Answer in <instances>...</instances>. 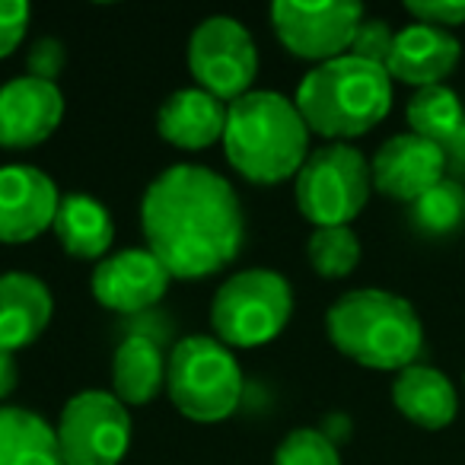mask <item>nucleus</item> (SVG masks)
<instances>
[{"mask_svg":"<svg viewBox=\"0 0 465 465\" xmlns=\"http://www.w3.org/2000/svg\"><path fill=\"white\" fill-rule=\"evenodd\" d=\"M112 386L122 405H147L166 386V357L147 335H131L118 344L112 361Z\"/></svg>","mask_w":465,"mask_h":465,"instance_id":"412c9836","label":"nucleus"},{"mask_svg":"<svg viewBox=\"0 0 465 465\" xmlns=\"http://www.w3.org/2000/svg\"><path fill=\"white\" fill-rule=\"evenodd\" d=\"M312 134L348 141L382 122L392 109V77L386 67L341 54L312 67L293 99Z\"/></svg>","mask_w":465,"mask_h":465,"instance_id":"7ed1b4c3","label":"nucleus"},{"mask_svg":"<svg viewBox=\"0 0 465 465\" xmlns=\"http://www.w3.org/2000/svg\"><path fill=\"white\" fill-rule=\"evenodd\" d=\"M61 194L35 166H0V242L16 246L54 226Z\"/></svg>","mask_w":465,"mask_h":465,"instance_id":"f8f14e48","label":"nucleus"},{"mask_svg":"<svg viewBox=\"0 0 465 465\" xmlns=\"http://www.w3.org/2000/svg\"><path fill=\"white\" fill-rule=\"evenodd\" d=\"M141 226L147 249L179 281L217 274L246 242V213L232 185L194 163L169 166L150 182Z\"/></svg>","mask_w":465,"mask_h":465,"instance_id":"f257e3e1","label":"nucleus"},{"mask_svg":"<svg viewBox=\"0 0 465 465\" xmlns=\"http://www.w3.org/2000/svg\"><path fill=\"white\" fill-rule=\"evenodd\" d=\"M16 380H20V367H16L14 354H4V351H0V401L14 392Z\"/></svg>","mask_w":465,"mask_h":465,"instance_id":"7c9ffc66","label":"nucleus"},{"mask_svg":"<svg viewBox=\"0 0 465 465\" xmlns=\"http://www.w3.org/2000/svg\"><path fill=\"white\" fill-rule=\"evenodd\" d=\"M462 185H465V179H462Z\"/></svg>","mask_w":465,"mask_h":465,"instance_id":"2f4dec72","label":"nucleus"},{"mask_svg":"<svg viewBox=\"0 0 465 465\" xmlns=\"http://www.w3.org/2000/svg\"><path fill=\"white\" fill-rule=\"evenodd\" d=\"M52 312V291L35 274H0V351L4 354H14V351L33 344L48 329Z\"/></svg>","mask_w":465,"mask_h":465,"instance_id":"dca6fc26","label":"nucleus"},{"mask_svg":"<svg viewBox=\"0 0 465 465\" xmlns=\"http://www.w3.org/2000/svg\"><path fill=\"white\" fill-rule=\"evenodd\" d=\"M188 71L198 90L220 103H236L252 93L259 52L249 29L232 16H211L188 39Z\"/></svg>","mask_w":465,"mask_h":465,"instance_id":"6e6552de","label":"nucleus"},{"mask_svg":"<svg viewBox=\"0 0 465 465\" xmlns=\"http://www.w3.org/2000/svg\"><path fill=\"white\" fill-rule=\"evenodd\" d=\"M166 392L185 418L217 424L242 399V370L223 341L188 335L166 357Z\"/></svg>","mask_w":465,"mask_h":465,"instance_id":"39448f33","label":"nucleus"},{"mask_svg":"<svg viewBox=\"0 0 465 465\" xmlns=\"http://www.w3.org/2000/svg\"><path fill=\"white\" fill-rule=\"evenodd\" d=\"M64 61H67V54L58 39H39L26 58V71H29V77L54 84V80L61 77V71H64Z\"/></svg>","mask_w":465,"mask_h":465,"instance_id":"c85d7f7f","label":"nucleus"},{"mask_svg":"<svg viewBox=\"0 0 465 465\" xmlns=\"http://www.w3.org/2000/svg\"><path fill=\"white\" fill-rule=\"evenodd\" d=\"M54 232L67 255L93 262L109 252L115 240V223L103 201L90 194H64L58 204V217H54Z\"/></svg>","mask_w":465,"mask_h":465,"instance_id":"6ab92c4d","label":"nucleus"},{"mask_svg":"<svg viewBox=\"0 0 465 465\" xmlns=\"http://www.w3.org/2000/svg\"><path fill=\"white\" fill-rule=\"evenodd\" d=\"M361 23L363 7L351 0H325V4L278 0L272 7V26L281 45L293 58L319 61V64L348 54Z\"/></svg>","mask_w":465,"mask_h":465,"instance_id":"9d476101","label":"nucleus"},{"mask_svg":"<svg viewBox=\"0 0 465 465\" xmlns=\"http://www.w3.org/2000/svg\"><path fill=\"white\" fill-rule=\"evenodd\" d=\"M163 141L182 150L211 147L213 141H223L226 131V103L204 90H179L160 105L156 115Z\"/></svg>","mask_w":465,"mask_h":465,"instance_id":"f3484780","label":"nucleus"},{"mask_svg":"<svg viewBox=\"0 0 465 465\" xmlns=\"http://www.w3.org/2000/svg\"><path fill=\"white\" fill-rule=\"evenodd\" d=\"M61 118H64V96L58 84L26 74L0 86V147H35L58 131Z\"/></svg>","mask_w":465,"mask_h":465,"instance_id":"4468645a","label":"nucleus"},{"mask_svg":"<svg viewBox=\"0 0 465 465\" xmlns=\"http://www.w3.org/2000/svg\"><path fill=\"white\" fill-rule=\"evenodd\" d=\"M443 153H446V173H450V179L462 182L465 179V124L459 128V134L446 143Z\"/></svg>","mask_w":465,"mask_h":465,"instance_id":"c756f323","label":"nucleus"},{"mask_svg":"<svg viewBox=\"0 0 465 465\" xmlns=\"http://www.w3.org/2000/svg\"><path fill=\"white\" fill-rule=\"evenodd\" d=\"M395 45V33L386 20H373V16H363V23L357 26L354 42H351L348 54L361 61H370V64H380L386 67L389 54H392Z\"/></svg>","mask_w":465,"mask_h":465,"instance_id":"a878e982","label":"nucleus"},{"mask_svg":"<svg viewBox=\"0 0 465 465\" xmlns=\"http://www.w3.org/2000/svg\"><path fill=\"white\" fill-rule=\"evenodd\" d=\"M64 465H118L131 446V414L115 392L74 395L54 427Z\"/></svg>","mask_w":465,"mask_h":465,"instance_id":"1a4fd4ad","label":"nucleus"},{"mask_svg":"<svg viewBox=\"0 0 465 465\" xmlns=\"http://www.w3.org/2000/svg\"><path fill=\"white\" fill-rule=\"evenodd\" d=\"M408 220L420 236H452L465 226V185L446 175L443 182L408 204Z\"/></svg>","mask_w":465,"mask_h":465,"instance_id":"5701e85b","label":"nucleus"},{"mask_svg":"<svg viewBox=\"0 0 465 465\" xmlns=\"http://www.w3.org/2000/svg\"><path fill=\"white\" fill-rule=\"evenodd\" d=\"M408 128L411 134L433 141L437 147H446L459 128L465 124V105L450 86H424L408 99Z\"/></svg>","mask_w":465,"mask_h":465,"instance_id":"4be33fe9","label":"nucleus"},{"mask_svg":"<svg viewBox=\"0 0 465 465\" xmlns=\"http://www.w3.org/2000/svg\"><path fill=\"white\" fill-rule=\"evenodd\" d=\"M370 175H373V188H380L382 194L411 204L446 179V153L433 141L408 131V134L389 137L376 150Z\"/></svg>","mask_w":465,"mask_h":465,"instance_id":"ddd939ff","label":"nucleus"},{"mask_svg":"<svg viewBox=\"0 0 465 465\" xmlns=\"http://www.w3.org/2000/svg\"><path fill=\"white\" fill-rule=\"evenodd\" d=\"M459 58H462V45L456 35L437 26H424V23H411L395 33L386 71L392 80L424 90V86L443 84L456 71Z\"/></svg>","mask_w":465,"mask_h":465,"instance_id":"2eb2a0df","label":"nucleus"},{"mask_svg":"<svg viewBox=\"0 0 465 465\" xmlns=\"http://www.w3.org/2000/svg\"><path fill=\"white\" fill-rule=\"evenodd\" d=\"M173 274L163 268L150 249H124V252L99 259L93 272V297L112 312H143L163 300Z\"/></svg>","mask_w":465,"mask_h":465,"instance_id":"9b49d317","label":"nucleus"},{"mask_svg":"<svg viewBox=\"0 0 465 465\" xmlns=\"http://www.w3.org/2000/svg\"><path fill=\"white\" fill-rule=\"evenodd\" d=\"M373 175L367 156L348 143H329L306 156L293 179L297 207L312 226H351L367 207Z\"/></svg>","mask_w":465,"mask_h":465,"instance_id":"0eeeda50","label":"nucleus"},{"mask_svg":"<svg viewBox=\"0 0 465 465\" xmlns=\"http://www.w3.org/2000/svg\"><path fill=\"white\" fill-rule=\"evenodd\" d=\"M293 312V291L284 274L252 268L220 284L211 303V325L226 348H259L284 331Z\"/></svg>","mask_w":465,"mask_h":465,"instance_id":"423d86ee","label":"nucleus"},{"mask_svg":"<svg viewBox=\"0 0 465 465\" xmlns=\"http://www.w3.org/2000/svg\"><path fill=\"white\" fill-rule=\"evenodd\" d=\"M0 465H64L58 433L20 405H0Z\"/></svg>","mask_w":465,"mask_h":465,"instance_id":"aec40b11","label":"nucleus"},{"mask_svg":"<svg viewBox=\"0 0 465 465\" xmlns=\"http://www.w3.org/2000/svg\"><path fill=\"white\" fill-rule=\"evenodd\" d=\"M392 401L411 424L424 430H443L456 420L459 411V395L450 376L424 363H411L395 376Z\"/></svg>","mask_w":465,"mask_h":465,"instance_id":"a211bd4d","label":"nucleus"},{"mask_svg":"<svg viewBox=\"0 0 465 465\" xmlns=\"http://www.w3.org/2000/svg\"><path fill=\"white\" fill-rule=\"evenodd\" d=\"M272 465H341V459H338L335 443L322 430L297 427L281 440Z\"/></svg>","mask_w":465,"mask_h":465,"instance_id":"393cba45","label":"nucleus"},{"mask_svg":"<svg viewBox=\"0 0 465 465\" xmlns=\"http://www.w3.org/2000/svg\"><path fill=\"white\" fill-rule=\"evenodd\" d=\"M223 150L230 166L249 182L278 185L297 179L310 156V128L293 99L252 90L226 105Z\"/></svg>","mask_w":465,"mask_h":465,"instance_id":"f03ea898","label":"nucleus"},{"mask_svg":"<svg viewBox=\"0 0 465 465\" xmlns=\"http://www.w3.org/2000/svg\"><path fill=\"white\" fill-rule=\"evenodd\" d=\"M331 344L370 370H405L418 363L424 325L405 297L389 291H351L325 316Z\"/></svg>","mask_w":465,"mask_h":465,"instance_id":"20e7f679","label":"nucleus"},{"mask_svg":"<svg viewBox=\"0 0 465 465\" xmlns=\"http://www.w3.org/2000/svg\"><path fill=\"white\" fill-rule=\"evenodd\" d=\"M405 10L414 16V23L446 29V33L465 23V0H411L405 4Z\"/></svg>","mask_w":465,"mask_h":465,"instance_id":"bb28decb","label":"nucleus"},{"mask_svg":"<svg viewBox=\"0 0 465 465\" xmlns=\"http://www.w3.org/2000/svg\"><path fill=\"white\" fill-rule=\"evenodd\" d=\"M29 16H33V10L26 0H0V58H7L20 48Z\"/></svg>","mask_w":465,"mask_h":465,"instance_id":"cd10ccee","label":"nucleus"},{"mask_svg":"<svg viewBox=\"0 0 465 465\" xmlns=\"http://www.w3.org/2000/svg\"><path fill=\"white\" fill-rule=\"evenodd\" d=\"M306 255L322 278H348L361 262V240L351 226H319L306 242Z\"/></svg>","mask_w":465,"mask_h":465,"instance_id":"b1692460","label":"nucleus"}]
</instances>
